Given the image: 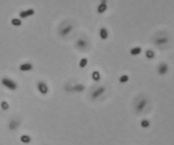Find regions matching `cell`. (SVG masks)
<instances>
[{
	"label": "cell",
	"instance_id": "1",
	"mask_svg": "<svg viewBox=\"0 0 174 145\" xmlns=\"http://www.w3.org/2000/svg\"><path fill=\"white\" fill-rule=\"evenodd\" d=\"M148 104V100L145 97H139L138 100L134 102V110L138 113H142L146 109V106Z\"/></svg>",
	"mask_w": 174,
	"mask_h": 145
},
{
	"label": "cell",
	"instance_id": "2",
	"mask_svg": "<svg viewBox=\"0 0 174 145\" xmlns=\"http://www.w3.org/2000/svg\"><path fill=\"white\" fill-rule=\"evenodd\" d=\"M66 92H82L85 90V85L82 83H76V84H68L65 87Z\"/></svg>",
	"mask_w": 174,
	"mask_h": 145
},
{
	"label": "cell",
	"instance_id": "3",
	"mask_svg": "<svg viewBox=\"0 0 174 145\" xmlns=\"http://www.w3.org/2000/svg\"><path fill=\"white\" fill-rule=\"evenodd\" d=\"M1 84L5 87V88H8L10 90H16L17 89V83L15 82L14 80H12V78H10V77H2L1 78Z\"/></svg>",
	"mask_w": 174,
	"mask_h": 145
},
{
	"label": "cell",
	"instance_id": "4",
	"mask_svg": "<svg viewBox=\"0 0 174 145\" xmlns=\"http://www.w3.org/2000/svg\"><path fill=\"white\" fill-rule=\"evenodd\" d=\"M75 46L77 49H80L81 52H86L88 47H89V43L87 41V39L85 38H80L77 39V41L75 42Z\"/></svg>",
	"mask_w": 174,
	"mask_h": 145
},
{
	"label": "cell",
	"instance_id": "5",
	"mask_svg": "<svg viewBox=\"0 0 174 145\" xmlns=\"http://www.w3.org/2000/svg\"><path fill=\"white\" fill-rule=\"evenodd\" d=\"M106 92V88L104 86H99L97 87L96 89H94L90 94V97H92V100H98L100 97H102Z\"/></svg>",
	"mask_w": 174,
	"mask_h": 145
},
{
	"label": "cell",
	"instance_id": "6",
	"mask_svg": "<svg viewBox=\"0 0 174 145\" xmlns=\"http://www.w3.org/2000/svg\"><path fill=\"white\" fill-rule=\"evenodd\" d=\"M37 88H38V92L41 95H46L48 94V85L43 81H40L37 83Z\"/></svg>",
	"mask_w": 174,
	"mask_h": 145
},
{
	"label": "cell",
	"instance_id": "7",
	"mask_svg": "<svg viewBox=\"0 0 174 145\" xmlns=\"http://www.w3.org/2000/svg\"><path fill=\"white\" fill-rule=\"evenodd\" d=\"M73 30V26L71 24L69 25H63L61 28L59 29V34L61 37H67L69 34H71V31Z\"/></svg>",
	"mask_w": 174,
	"mask_h": 145
},
{
	"label": "cell",
	"instance_id": "8",
	"mask_svg": "<svg viewBox=\"0 0 174 145\" xmlns=\"http://www.w3.org/2000/svg\"><path fill=\"white\" fill-rule=\"evenodd\" d=\"M20 119L19 118H11L9 121V130L14 131L20 126Z\"/></svg>",
	"mask_w": 174,
	"mask_h": 145
},
{
	"label": "cell",
	"instance_id": "9",
	"mask_svg": "<svg viewBox=\"0 0 174 145\" xmlns=\"http://www.w3.org/2000/svg\"><path fill=\"white\" fill-rule=\"evenodd\" d=\"M169 42V38L167 36H161V37H158L154 40V43L157 45V46H162V45H165V44Z\"/></svg>",
	"mask_w": 174,
	"mask_h": 145
},
{
	"label": "cell",
	"instance_id": "10",
	"mask_svg": "<svg viewBox=\"0 0 174 145\" xmlns=\"http://www.w3.org/2000/svg\"><path fill=\"white\" fill-rule=\"evenodd\" d=\"M169 71V66H168V63H161L158 65V68H157V72L159 73L160 75H164V74H167Z\"/></svg>",
	"mask_w": 174,
	"mask_h": 145
},
{
	"label": "cell",
	"instance_id": "11",
	"mask_svg": "<svg viewBox=\"0 0 174 145\" xmlns=\"http://www.w3.org/2000/svg\"><path fill=\"white\" fill-rule=\"evenodd\" d=\"M34 9H27V10H24V11H20L19 12V18H27V17H30L34 15Z\"/></svg>",
	"mask_w": 174,
	"mask_h": 145
},
{
	"label": "cell",
	"instance_id": "12",
	"mask_svg": "<svg viewBox=\"0 0 174 145\" xmlns=\"http://www.w3.org/2000/svg\"><path fill=\"white\" fill-rule=\"evenodd\" d=\"M34 69V66L31 63H24L19 66V70L23 72H27V71H31Z\"/></svg>",
	"mask_w": 174,
	"mask_h": 145
},
{
	"label": "cell",
	"instance_id": "13",
	"mask_svg": "<svg viewBox=\"0 0 174 145\" xmlns=\"http://www.w3.org/2000/svg\"><path fill=\"white\" fill-rule=\"evenodd\" d=\"M107 9V2H106L105 0H102L101 2H100V5H98V8H97V11H98V13L99 14H102V13H104Z\"/></svg>",
	"mask_w": 174,
	"mask_h": 145
},
{
	"label": "cell",
	"instance_id": "14",
	"mask_svg": "<svg viewBox=\"0 0 174 145\" xmlns=\"http://www.w3.org/2000/svg\"><path fill=\"white\" fill-rule=\"evenodd\" d=\"M99 34H100V38H101L102 40H106V39L109 38V31H107V29H106L105 27L100 28V30H99Z\"/></svg>",
	"mask_w": 174,
	"mask_h": 145
},
{
	"label": "cell",
	"instance_id": "15",
	"mask_svg": "<svg viewBox=\"0 0 174 145\" xmlns=\"http://www.w3.org/2000/svg\"><path fill=\"white\" fill-rule=\"evenodd\" d=\"M20 142L24 143V144H28L31 142V136L28 134H23L20 136Z\"/></svg>",
	"mask_w": 174,
	"mask_h": 145
},
{
	"label": "cell",
	"instance_id": "16",
	"mask_svg": "<svg viewBox=\"0 0 174 145\" xmlns=\"http://www.w3.org/2000/svg\"><path fill=\"white\" fill-rule=\"evenodd\" d=\"M92 78L95 81V82H99L100 80H101V74H100V72L99 71H94V72L92 73Z\"/></svg>",
	"mask_w": 174,
	"mask_h": 145
},
{
	"label": "cell",
	"instance_id": "17",
	"mask_svg": "<svg viewBox=\"0 0 174 145\" xmlns=\"http://www.w3.org/2000/svg\"><path fill=\"white\" fill-rule=\"evenodd\" d=\"M141 52H142V48H141L140 46H136V47H132V48L130 49V54H131V55H133V56H136V55L141 54Z\"/></svg>",
	"mask_w": 174,
	"mask_h": 145
},
{
	"label": "cell",
	"instance_id": "18",
	"mask_svg": "<svg viewBox=\"0 0 174 145\" xmlns=\"http://www.w3.org/2000/svg\"><path fill=\"white\" fill-rule=\"evenodd\" d=\"M145 57L147 58V59H154L155 58V52L153 49H147L146 52H145Z\"/></svg>",
	"mask_w": 174,
	"mask_h": 145
},
{
	"label": "cell",
	"instance_id": "19",
	"mask_svg": "<svg viewBox=\"0 0 174 145\" xmlns=\"http://www.w3.org/2000/svg\"><path fill=\"white\" fill-rule=\"evenodd\" d=\"M11 24L13 25V26H15V27H19L22 25V20H20L19 17H15V18H12Z\"/></svg>",
	"mask_w": 174,
	"mask_h": 145
},
{
	"label": "cell",
	"instance_id": "20",
	"mask_svg": "<svg viewBox=\"0 0 174 145\" xmlns=\"http://www.w3.org/2000/svg\"><path fill=\"white\" fill-rule=\"evenodd\" d=\"M0 106H1V109H2L3 111H8V110L10 109V104L8 101H1Z\"/></svg>",
	"mask_w": 174,
	"mask_h": 145
},
{
	"label": "cell",
	"instance_id": "21",
	"mask_svg": "<svg viewBox=\"0 0 174 145\" xmlns=\"http://www.w3.org/2000/svg\"><path fill=\"white\" fill-rule=\"evenodd\" d=\"M128 81H129V76L127 74H123V75L119 76V83H121V84H125Z\"/></svg>",
	"mask_w": 174,
	"mask_h": 145
},
{
	"label": "cell",
	"instance_id": "22",
	"mask_svg": "<svg viewBox=\"0 0 174 145\" xmlns=\"http://www.w3.org/2000/svg\"><path fill=\"white\" fill-rule=\"evenodd\" d=\"M150 125V123L148 119H142V121H141V127H142V128H148Z\"/></svg>",
	"mask_w": 174,
	"mask_h": 145
},
{
	"label": "cell",
	"instance_id": "23",
	"mask_svg": "<svg viewBox=\"0 0 174 145\" xmlns=\"http://www.w3.org/2000/svg\"><path fill=\"white\" fill-rule=\"evenodd\" d=\"M87 63H88V60H87V58H82V59H81V61H80V67H81V68H85L87 66Z\"/></svg>",
	"mask_w": 174,
	"mask_h": 145
}]
</instances>
